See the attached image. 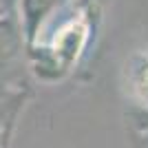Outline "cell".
Masks as SVG:
<instances>
[{
	"mask_svg": "<svg viewBox=\"0 0 148 148\" xmlns=\"http://www.w3.org/2000/svg\"><path fill=\"white\" fill-rule=\"evenodd\" d=\"M128 91L139 108V135L148 139V49L137 51L126 64Z\"/></svg>",
	"mask_w": 148,
	"mask_h": 148,
	"instance_id": "cell-1",
	"label": "cell"
},
{
	"mask_svg": "<svg viewBox=\"0 0 148 148\" xmlns=\"http://www.w3.org/2000/svg\"><path fill=\"white\" fill-rule=\"evenodd\" d=\"M16 31L9 27V22L0 20V60H7V58L13 53L16 49Z\"/></svg>",
	"mask_w": 148,
	"mask_h": 148,
	"instance_id": "cell-2",
	"label": "cell"
}]
</instances>
